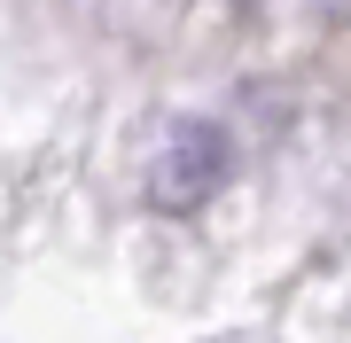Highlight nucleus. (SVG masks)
Returning a JSON list of instances; mask_svg holds the SVG:
<instances>
[{
	"mask_svg": "<svg viewBox=\"0 0 351 343\" xmlns=\"http://www.w3.org/2000/svg\"><path fill=\"white\" fill-rule=\"evenodd\" d=\"M226 172H234L226 125H211V117H180V125L164 133L156 164H149V195H156V211H195V203L219 195Z\"/></svg>",
	"mask_w": 351,
	"mask_h": 343,
	"instance_id": "obj_1",
	"label": "nucleus"
}]
</instances>
